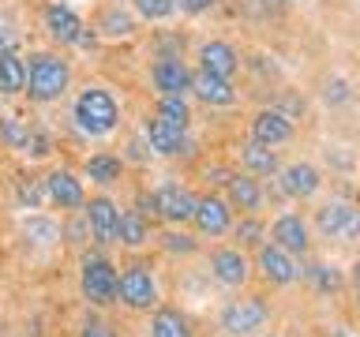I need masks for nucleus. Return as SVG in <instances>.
Masks as SVG:
<instances>
[{"label":"nucleus","instance_id":"f257e3e1","mask_svg":"<svg viewBox=\"0 0 360 337\" xmlns=\"http://www.w3.org/2000/svg\"><path fill=\"white\" fill-rule=\"evenodd\" d=\"M68 79H72L68 60L56 53H34L27 64V94L34 101H56L68 90Z\"/></svg>","mask_w":360,"mask_h":337},{"label":"nucleus","instance_id":"f03ea898","mask_svg":"<svg viewBox=\"0 0 360 337\" xmlns=\"http://www.w3.org/2000/svg\"><path fill=\"white\" fill-rule=\"evenodd\" d=\"M117 117H120L117 101H112V94L101 90V86L83 90L79 101H75V120L86 135H109L112 128H117Z\"/></svg>","mask_w":360,"mask_h":337},{"label":"nucleus","instance_id":"7ed1b4c3","mask_svg":"<svg viewBox=\"0 0 360 337\" xmlns=\"http://www.w3.org/2000/svg\"><path fill=\"white\" fill-rule=\"evenodd\" d=\"M117 270H112L109 258L101 255H90L83 263V277H79V285H83V296L90 303H98V308H109V303H117Z\"/></svg>","mask_w":360,"mask_h":337},{"label":"nucleus","instance_id":"20e7f679","mask_svg":"<svg viewBox=\"0 0 360 337\" xmlns=\"http://www.w3.org/2000/svg\"><path fill=\"white\" fill-rule=\"evenodd\" d=\"M117 296L120 303H128L131 311H146L158 303V285H154V274L146 266H128L124 274L117 277Z\"/></svg>","mask_w":360,"mask_h":337},{"label":"nucleus","instance_id":"39448f33","mask_svg":"<svg viewBox=\"0 0 360 337\" xmlns=\"http://www.w3.org/2000/svg\"><path fill=\"white\" fill-rule=\"evenodd\" d=\"M315 225L330 240H342V244L356 240L360 236V210L349 206V202H326V206L315 210Z\"/></svg>","mask_w":360,"mask_h":337},{"label":"nucleus","instance_id":"423d86ee","mask_svg":"<svg viewBox=\"0 0 360 337\" xmlns=\"http://www.w3.org/2000/svg\"><path fill=\"white\" fill-rule=\"evenodd\" d=\"M45 30H49L53 41H60V45H90L94 41V34H86L83 19H79L68 4H49L45 8Z\"/></svg>","mask_w":360,"mask_h":337},{"label":"nucleus","instance_id":"0eeeda50","mask_svg":"<svg viewBox=\"0 0 360 337\" xmlns=\"http://www.w3.org/2000/svg\"><path fill=\"white\" fill-rule=\"evenodd\" d=\"M263 322H266V303L259 296L233 300L229 308L221 311V330L225 333H255V330H263Z\"/></svg>","mask_w":360,"mask_h":337},{"label":"nucleus","instance_id":"6e6552de","mask_svg":"<svg viewBox=\"0 0 360 337\" xmlns=\"http://www.w3.org/2000/svg\"><path fill=\"white\" fill-rule=\"evenodd\" d=\"M83 218H86V229H90V236H94L98 244H117L120 210H117V202H112V199H105V195L90 199L86 210H83Z\"/></svg>","mask_w":360,"mask_h":337},{"label":"nucleus","instance_id":"1a4fd4ad","mask_svg":"<svg viewBox=\"0 0 360 337\" xmlns=\"http://www.w3.org/2000/svg\"><path fill=\"white\" fill-rule=\"evenodd\" d=\"M195 195H191L188 187L180 184H165L154 191V213L165 221H191V213H195Z\"/></svg>","mask_w":360,"mask_h":337},{"label":"nucleus","instance_id":"9d476101","mask_svg":"<svg viewBox=\"0 0 360 337\" xmlns=\"http://www.w3.org/2000/svg\"><path fill=\"white\" fill-rule=\"evenodd\" d=\"M191 221L199 225L202 236H221V232L233 229V210H229V202H225V199L207 195V199L195 202V213H191Z\"/></svg>","mask_w":360,"mask_h":337},{"label":"nucleus","instance_id":"9b49d317","mask_svg":"<svg viewBox=\"0 0 360 337\" xmlns=\"http://www.w3.org/2000/svg\"><path fill=\"white\" fill-rule=\"evenodd\" d=\"M154 86L162 90V98H184V90H191V72L184 67L180 56H162V60L154 64Z\"/></svg>","mask_w":360,"mask_h":337},{"label":"nucleus","instance_id":"f8f14e48","mask_svg":"<svg viewBox=\"0 0 360 337\" xmlns=\"http://www.w3.org/2000/svg\"><path fill=\"white\" fill-rule=\"evenodd\" d=\"M259 270H263V277L274 281V285L297 281V263H292V255L285 251V247H278L274 240L259 244Z\"/></svg>","mask_w":360,"mask_h":337},{"label":"nucleus","instance_id":"ddd939ff","mask_svg":"<svg viewBox=\"0 0 360 337\" xmlns=\"http://www.w3.org/2000/svg\"><path fill=\"white\" fill-rule=\"evenodd\" d=\"M252 139L255 143H266V146L285 143V139H292V120L285 117V112H278V109H263L252 120Z\"/></svg>","mask_w":360,"mask_h":337},{"label":"nucleus","instance_id":"4468645a","mask_svg":"<svg viewBox=\"0 0 360 337\" xmlns=\"http://www.w3.org/2000/svg\"><path fill=\"white\" fill-rule=\"evenodd\" d=\"M278 247H285L289 255H304L308 251V225H304L300 213H281L274 221V229H270Z\"/></svg>","mask_w":360,"mask_h":337},{"label":"nucleus","instance_id":"2eb2a0df","mask_svg":"<svg viewBox=\"0 0 360 337\" xmlns=\"http://www.w3.org/2000/svg\"><path fill=\"white\" fill-rule=\"evenodd\" d=\"M210 274L218 277L221 285L240 289L248 281V258L236 251V247H221V251H214V258H210Z\"/></svg>","mask_w":360,"mask_h":337},{"label":"nucleus","instance_id":"dca6fc26","mask_svg":"<svg viewBox=\"0 0 360 337\" xmlns=\"http://www.w3.org/2000/svg\"><path fill=\"white\" fill-rule=\"evenodd\" d=\"M319 184H323L319 168L308 165V161H297L281 173V191H285L289 199H311L315 191H319Z\"/></svg>","mask_w":360,"mask_h":337},{"label":"nucleus","instance_id":"f3484780","mask_svg":"<svg viewBox=\"0 0 360 337\" xmlns=\"http://www.w3.org/2000/svg\"><path fill=\"white\" fill-rule=\"evenodd\" d=\"M45 195H49L60 210L83 206V184H79L72 173H64V168H56V173L45 176Z\"/></svg>","mask_w":360,"mask_h":337},{"label":"nucleus","instance_id":"a211bd4d","mask_svg":"<svg viewBox=\"0 0 360 337\" xmlns=\"http://www.w3.org/2000/svg\"><path fill=\"white\" fill-rule=\"evenodd\" d=\"M191 90H195L199 101H207V105H233V101H236L229 79L210 75V72H195V75H191Z\"/></svg>","mask_w":360,"mask_h":337},{"label":"nucleus","instance_id":"6ab92c4d","mask_svg":"<svg viewBox=\"0 0 360 337\" xmlns=\"http://www.w3.org/2000/svg\"><path fill=\"white\" fill-rule=\"evenodd\" d=\"M199 60H202V72H210V75H221V79H229L236 72V49L233 45H225V41H207L199 49Z\"/></svg>","mask_w":360,"mask_h":337},{"label":"nucleus","instance_id":"aec40b11","mask_svg":"<svg viewBox=\"0 0 360 337\" xmlns=\"http://www.w3.org/2000/svg\"><path fill=\"white\" fill-rule=\"evenodd\" d=\"M143 131H146V139H150V150H158V154H180L184 150V131L169 128L162 117H150Z\"/></svg>","mask_w":360,"mask_h":337},{"label":"nucleus","instance_id":"412c9836","mask_svg":"<svg viewBox=\"0 0 360 337\" xmlns=\"http://www.w3.org/2000/svg\"><path fill=\"white\" fill-rule=\"evenodd\" d=\"M27 90V60L15 53H0V94H22Z\"/></svg>","mask_w":360,"mask_h":337},{"label":"nucleus","instance_id":"4be33fe9","mask_svg":"<svg viewBox=\"0 0 360 337\" xmlns=\"http://www.w3.org/2000/svg\"><path fill=\"white\" fill-rule=\"evenodd\" d=\"M240 157H244V165H248V173H255V176H270V173H278V154H274V146H266V143H244L240 146Z\"/></svg>","mask_w":360,"mask_h":337},{"label":"nucleus","instance_id":"5701e85b","mask_svg":"<svg viewBox=\"0 0 360 337\" xmlns=\"http://www.w3.org/2000/svg\"><path fill=\"white\" fill-rule=\"evenodd\" d=\"M150 337H191V322L176 308H162L150 319Z\"/></svg>","mask_w":360,"mask_h":337},{"label":"nucleus","instance_id":"b1692460","mask_svg":"<svg viewBox=\"0 0 360 337\" xmlns=\"http://www.w3.org/2000/svg\"><path fill=\"white\" fill-rule=\"evenodd\" d=\"M229 184V202L240 210H259V202H263V191H259V184L252 176H229L225 180Z\"/></svg>","mask_w":360,"mask_h":337},{"label":"nucleus","instance_id":"393cba45","mask_svg":"<svg viewBox=\"0 0 360 337\" xmlns=\"http://www.w3.org/2000/svg\"><path fill=\"white\" fill-rule=\"evenodd\" d=\"M150 240V225H146V218L139 210H128L120 213V232H117V244H128V247H139Z\"/></svg>","mask_w":360,"mask_h":337},{"label":"nucleus","instance_id":"a878e982","mask_svg":"<svg viewBox=\"0 0 360 337\" xmlns=\"http://www.w3.org/2000/svg\"><path fill=\"white\" fill-rule=\"evenodd\" d=\"M83 173L94 180V184H112V180H120L124 165H120V157H112V154H94V157H86Z\"/></svg>","mask_w":360,"mask_h":337},{"label":"nucleus","instance_id":"bb28decb","mask_svg":"<svg viewBox=\"0 0 360 337\" xmlns=\"http://www.w3.org/2000/svg\"><path fill=\"white\" fill-rule=\"evenodd\" d=\"M158 117H162L169 128H176V131H188V120H191V112L184 105V98H162V105H158Z\"/></svg>","mask_w":360,"mask_h":337},{"label":"nucleus","instance_id":"cd10ccee","mask_svg":"<svg viewBox=\"0 0 360 337\" xmlns=\"http://www.w3.org/2000/svg\"><path fill=\"white\" fill-rule=\"evenodd\" d=\"M27 135H30V128L22 120H15V117H0V139H4L11 150H22L27 146Z\"/></svg>","mask_w":360,"mask_h":337},{"label":"nucleus","instance_id":"c85d7f7f","mask_svg":"<svg viewBox=\"0 0 360 337\" xmlns=\"http://www.w3.org/2000/svg\"><path fill=\"white\" fill-rule=\"evenodd\" d=\"M135 11L143 19H165L176 11V0H135Z\"/></svg>","mask_w":360,"mask_h":337},{"label":"nucleus","instance_id":"c756f323","mask_svg":"<svg viewBox=\"0 0 360 337\" xmlns=\"http://www.w3.org/2000/svg\"><path fill=\"white\" fill-rule=\"evenodd\" d=\"M27 236L34 244H53V240H60V229H56L53 221H41V218H34L27 225Z\"/></svg>","mask_w":360,"mask_h":337},{"label":"nucleus","instance_id":"7c9ffc66","mask_svg":"<svg viewBox=\"0 0 360 337\" xmlns=\"http://www.w3.org/2000/svg\"><path fill=\"white\" fill-rule=\"evenodd\" d=\"M236 240H240V244H248V247H255L259 240H263V225H259L255 218H244L240 225H236Z\"/></svg>","mask_w":360,"mask_h":337},{"label":"nucleus","instance_id":"2f4dec72","mask_svg":"<svg viewBox=\"0 0 360 337\" xmlns=\"http://www.w3.org/2000/svg\"><path fill=\"white\" fill-rule=\"evenodd\" d=\"M101 30H105V34H131V19L120 15L117 8H109L105 15H101Z\"/></svg>","mask_w":360,"mask_h":337},{"label":"nucleus","instance_id":"473e14b6","mask_svg":"<svg viewBox=\"0 0 360 337\" xmlns=\"http://www.w3.org/2000/svg\"><path fill=\"white\" fill-rule=\"evenodd\" d=\"M15 191H19V202H22V206H30V210L41 202L38 184H34V180H27V176H19V180H15Z\"/></svg>","mask_w":360,"mask_h":337},{"label":"nucleus","instance_id":"72a5a7b5","mask_svg":"<svg viewBox=\"0 0 360 337\" xmlns=\"http://www.w3.org/2000/svg\"><path fill=\"white\" fill-rule=\"evenodd\" d=\"M162 244L169 247V251H180V255H191V251H195V240H191V236H184V232H165Z\"/></svg>","mask_w":360,"mask_h":337},{"label":"nucleus","instance_id":"f704fd0d","mask_svg":"<svg viewBox=\"0 0 360 337\" xmlns=\"http://www.w3.org/2000/svg\"><path fill=\"white\" fill-rule=\"evenodd\" d=\"M22 150L34 154V157H45V154L53 150V146H49V135H41V131H34V128H30V135H27V146H22Z\"/></svg>","mask_w":360,"mask_h":337},{"label":"nucleus","instance_id":"c9c22d12","mask_svg":"<svg viewBox=\"0 0 360 337\" xmlns=\"http://www.w3.org/2000/svg\"><path fill=\"white\" fill-rule=\"evenodd\" d=\"M311 281H315V289H338V274H334V270L330 266H311V274H308Z\"/></svg>","mask_w":360,"mask_h":337},{"label":"nucleus","instance_id":"e433bc0d","mask_svg":"<svg viewBox=\"0 0 360 337\" xmlns=\"http://www.w3.org/2000/svg\"><path fill=\"white\" fill-rule=\"evenodd\" d=\"M79 337H117V333H112V326H109V322L86 319V322H83V330H79Z\"/></svg>","mask_w":360,"mask_h":337},{"label":"nucleus","instance_id":"4c0bfd02","mask_svg":"<svg viewBox=\"0 0 360 337\" xmlns=\"http://www.w3.org/2000/svg\"><path fill=\"white\" fill-rule=\"evenodd\" d=\"M218 0H176L180 11H188V15H202V11H210Z\"/></svg>","mask_w":360,"mask_h":337},{"label":"nucleus","instance_id":"58836bf2","mask_svg":"<svg viewBox=\"0 0 360 337\" xmlns=\"http://www.w3.org/2000/svg\"><path fill=\"white\" fill-rule=\"evenodd\" d=\"M353 281H356V289H360V263L353 266Z\"/></svg>","mask_w":360,"mask_h":337},{"label":"nucleus","instance_id":"ea45409f","mask_svg":"<svg viewBox=\"0 0 360 337\" xmlns=\"http://www.w3.org/2000/svg\"><path fill=\"white\" fill-rule=\"evenodd\" d=\"M274 4H285V0H274Z\"/></svg>","mask_w":360,"mask_h":337}]
</instances>
